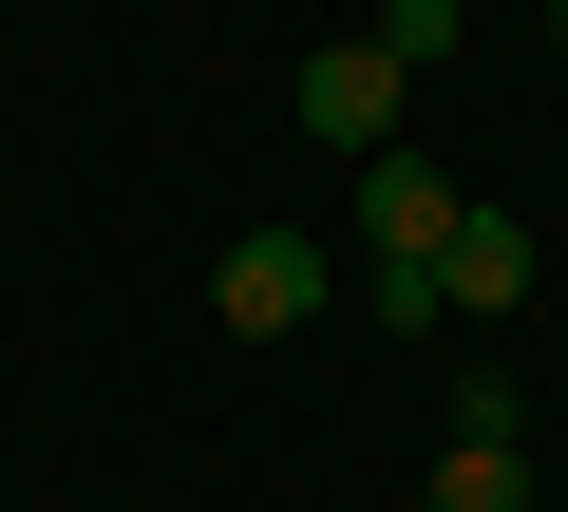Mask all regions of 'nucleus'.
<instances>
[{
    "label": "nucleus",
    "instance_id": "7ed1b4c3",
    "mask_svg": "<svg viewBox=\"0 0 568 512\" xmlns=\"http://www.w3.org/2000/svg\"><path fill=\"white\" fill-rule=\"evenodd\" d=\"M398 96H417V77H398L379 39H304V133H323V152H398Z\"/></svg>",
    "mask_w": 568,
    "mask_h": 512
},
{
    "label": "nucleus",
    "instance_id": "423d86ee",
    "mask_svg": "<svg viewBox=\"0 0 568 512\" xmlns=\"http://www.w3.org/2000/svg\"><path fill=\"white\" fill-rule=\"evenodd\" d=\"M455 20H474V0H379V20H361V39H379L398 77H436V58H455Z\"/></svg>",
    "mask_w": 568,
    "mask_h": 512
},
{
    "label": "nucleus",
    "instance_id": "39448f33",
    "mask_svg": "<svg viewBox=\"0 0 568 512\" xmlns=\"http://www.w3.org/2000/svg\"><path fill=\"white\" fill-rule=\"evenodd\" d=\"M417 512H530V455H493V436H436Z\"/></svg>",
    "mask_w": 568,
    "mask_h": 512
},
{
    "label": "nucleus",
    "instance_id": "0eeeda50",
    "mask_svg": "<svg viewBox=\"0 0 568 512\" xmlns=\"http://www.w3.org/2000/svg\"><path fill=\"white\" fill-rule=\"evenodd\" d=\"M342 304H361V323H398V342H436V323H455V304H436V267H361Z\"/></svg>",
    "mask_w": 568,
    "mask_h": 512
},
{
    "label": "nucleus",
    "instance_id": "6e6552de",
    "mask_svg": "<svg viewBox=\"0 0 568 512\" xmlns=\"http://www.w3.org/2000/svg\"><path fill=\"white\" fill-rule=\"evenodd\" d=\"M530 20H568V0H530Z\"/></svg>",
    "mask_w": 568,
    "mask_h": 512
},
{
    "label": "nucleus",
    "instance_id": "f257e3e1",
    "mask_svg": "<svg viewBox=\"0 0 568 512\" xmlns=\"http://www.w3.org/2000/svg\"><path fill=\"white\" fill-rule=\"evenodd\" d=\"M323 304H342V267H323L304 228H227V267H209V323L227 342H304Z\"/></svg>",
    "mask_w": 568,
    "mask_h": 512
},
{
    "label": "nucleus",
    "instance_id": "20e7f679",
    "mask_svg": "<svg viewBox=\"0 0 568 512\" xmlns=\"http://www.w3.org/2000/svg\"><path fill=\"white\" fill-rule=\"evenodd\" d=\"M549 285V247H530V209H455V247H436V304L455 323H511Z\"/></svg>",
    "mask_w": 568,
    "mask_h": 512
},
{
    "label": "nucleus",
    "instance_id": "f03ea898",
    "mask_svg": "<svg viewBox=\"0 0 568 512\" xmlns=\"http://www.w3.org/2000/svg\"><path fill=\"white\" fill-rule=\"evenodd\" d=\"M455 171L436 152H361V267H436V247H455Z\"/></svg>",
    "mask_w": 568,
    "mask_h": 512
}]
</instances>
